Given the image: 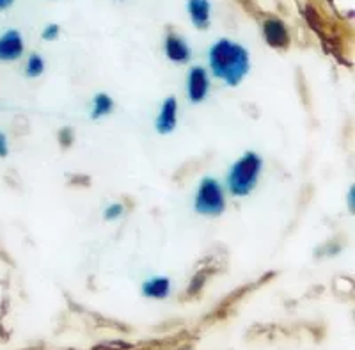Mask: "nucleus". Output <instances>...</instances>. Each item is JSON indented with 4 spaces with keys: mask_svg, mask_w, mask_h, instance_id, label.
I'll return each mask as SVG.
<instances>
[{
    "mask_svg": "<svg viewBox=\"0 0 355 350\" xmlns=\"http://www.w3.org/2000/svg\"><path fill=\"white\" fill-rule=\"evenodd\" d=\"M44 59L40 53H31L25 62V77L27 78H40L44 73Z\"/></svg>",
    "mask_w": 355,
    "mask_h": 350,
    "instance_id": "f8f14e48",
    "label": "nucleus"
},
{
    "mask_svg": "<svg viewBox=\"0 0 355 350\" xmlns=\"http://www.w3.org/2000/svg\"><path fill=\"white\" fill-rule=\"evenodd\" d=\"M142 295L148 299H167L171 294V279L167 276H157L142 283Z\"/></svg>",
    "mask_w": 355,
    "mask_h": 350,
    "instance_id": "9d476101",
    "label": "nucleus"
},
{
    "mask_svg": "<svg viewBox=\"0 0 355 350\" xmlns=\"http://www.w3.org/2000/svg\"><path fill=\"white\" fill-rule=\"evenodd\" d=\"M208 65L215 78H220L230 88H236L250 72L249 50L236 41L222 38L208 50Z\"/></svg>",
    "mask_w": 355,
    "mask_h": 350,
    "instance_id": "f257e3e1",
    "label": "nucleus"
},
{
    "mask_svg": "<svg viewBox=\"0 0 355 350\" xmlns=\"http://www.w3.org/2000/svg\"><path fill=\"white\" fill-rule=\"evenodd\" d=\"M226 210V190L220 181L205 176L194 196V212L205 217H218Z\"/></svg>",
    "mask_w": 355,
    "mask_h": 350,
    "instance_id": "7ed1b4c3",
    "label": "nucleus"
},
{
    "mask_svg": "<svg viewBox=\"0 0 355 350\" xmlns=\"http://www.w3.org/2000/svg\"><path fill=\"white\" fill-rule=\"evenodd\" d=\"M187 12H189L190 22L196 28L205 31L210 27L211 22V4L210 0H189L187 2Z\"/></svg>",
    "mask_w": 355,
    "mask_h": 350,
    "instance_id": "1a4fd4ad",
    "label": "nucleus"
},
{
    "mask_svg": "<svg viewBox=\"0 0 355 350\" xmlns=\"http://www.w3.org/2000/svg\"><path fill=\"white\" fill-rule=\"evenodd\" d=\"M8 153H9L8 137H6L4 132H0V157H6Z\"/></svg>",
    "mask_w": 355,
    "mask_h": 350,
    "instance_id": "dca6fc26",
    "label": "nucleus"
},
{
    "mask_svg": "<svg viewBox=\"0 0 355 350\" xmlns=\"http://www.w3.org/2000/svg\"><path fill=\"white\" fill-rule=\"evenodd\" d=\"M15 4V0H0V11H4V9L11 8Z\"/></svg>",
    "mask_w": 355,
    "mask_h": 350,
    "instance_id": "f3484780",
    "label": "nucleus"
},
{
    "mask_svg": "<svg viewBox=\"0 0 355 350\" xmlns=\"http://www.w3.org/2000/svg\"><path fill=\"white\" fill-rule=\"evenodd\" d=\"M210 73L202 66H192L187 73V98L190 103H202L210 93Z\"/></svg>",
    "mask_w": 355,
    "mask_h": 350,
    "instance_id": "20e7f679",
    "label": "nucleus"
},
{
    "mask_svg": "<svg viewBox=\"0 0 355 350\" xmlns=\"http://www.w3.org/2000/svg\"><path fill=\"white\" fill-rule=\"evenodd\" d=\"M350 208H354V189H350Z\"/></svg>",
    "mask_w": 355,
    "mask_h": 350,
    "instance_id": "a211bd4d",
    "label": "nucleus"
},
{
    "mask_svg": "<svg viewBox=\"0 0 355 350\" xmlns=\"http://www.w3.org/2000/svg\"><path fill=\"white\" fill-rule=\"evenodd\" d=\"M25 52V41L20 31L8 28L0 34V62H17Z\"/></svg>",
    "mask_w": 355,
    "mask_h": 350,
    "instance_id": "39448f33",
    "label": "nucleus"
},
{
    "mask_svg": "<svg viewBox=\"0 0 355 350\" xmlns=\"http://www.w3.org/2000/svg\"><path fill=\"white\" fill-rule=\"evenodd\" d=\"M123 214H125V205H123V203H112V205L107 206L105 212H103V219L112 222L117 221V219H121Z\"/></svg>",
    "mask_w": 355,
    "mask_h": 350,
    "instance_id": "ddd939ff",
    "label": "nucleus"
},
{
    "mask_svg": "<svg viewBox=\"0 0 355 350\" xmlns=\"http://www.w3.org/2000/svg\"><path fill=\"white\" fill-rule=\"evenodd\" d=\"M164 52H166L167 59L171 62H174V65H187L190 60V56H192V50H190L189 43L180 34L174 33H169L166 36Z\"/></svg>",
    "mask_w": 355,
    "mask_h": 350,
    "instance_id": "6e6552de",
    "label": "nucleus"
},
{
    "mask_svg": "<svg viewBox=\"0 0 355 350\" xmlns=\"http://www.w3.org/2000/svg\"><path fill=\"white\" fill-rule=\"evenodd\" d=\"M59 36H61V27L57 24H49L43 28V34H41L44 41H55L59 40Z\"/></svg>",
    "mask_w": 355,
    "mask_h": 350,
    "instance_id": "4468645a",
    "label": "nucleus"
},
{
    "mask_svg": "<svg viewBox=\"0 0 355 350\" xmlns=\"http://www.w3.org/2000/svg\"><path fill=\"white\" fill-rule=\"evenodd\" d=\"M114 110V100L110 98V94L107 93H98L93 98V105H91V119L98 121L101 117L109 116Z\"/></svg>",
    "mask_w": 355,
    "mask_h": 350,
    "instance_id": "9b49d317",
    "label": "nucleus"
},
{
    "mask_svg": "<svg viewBox=\"0 0 355 350\" xmlns=\"http://www.w3.org/2000/svg\"><path fill=\"white\" fill-rule=\"evenodd\" d=\"M263 171V158L256 151H245L227 171V190L234 197H247L252 194Z\"/></svg>",
    "mask_w": 355,
    "mask_h": 350,
    "instance_id": "f03ea898",
    "label": "nucleus"
},
{
    "mask_svg": "<svg viewBox=\"0 0 355 350\" xmlns=\"http://www.w3.org/2000/svg\"><path fill=\"white\" fill-rule=\"evenodd\" d=\"M59 141H61L62 148H69L73 142V130L71 128H62L59 132Z\"/></svg>",
    "mask_w": 355,
    "mask_h": 350,
    "instance_id": "2eb2a0df",
    "label": "nucleus"
},
{
    "mask_svg": "<svg viewBox=\"0 0 355 350\" xmlns=\"http://www.w3.org/2000/svg\"><path fill=\"white\" fill-rule=\"evenodd\" d=\"M263 36L268 47L275 50H286L290 47V33L283 20L270 17L263 22Z\"/></svg>",
    "mask_w": 355,
    "mask_h": 350,
    "instance_id": "423d86ee",
    "label": "nucleus"
},
{
    "mask_svg": "<svg viewBox=\"0 0 355 350\" xmlns=\"http://www.w3.org/2000/svg\"><path fill=\"white\" fill-rule=\"evenodd\" d=\"M178 126V100L174 97H169L160 105L158 116L155 119V130L160 135H169L176 130Z\"/></svg>",
    "mask_w": 355,
    "mask_h": 350,
    "instance_id": "0eeeda50",
    "label": "nucleus"
}]
</instances>
